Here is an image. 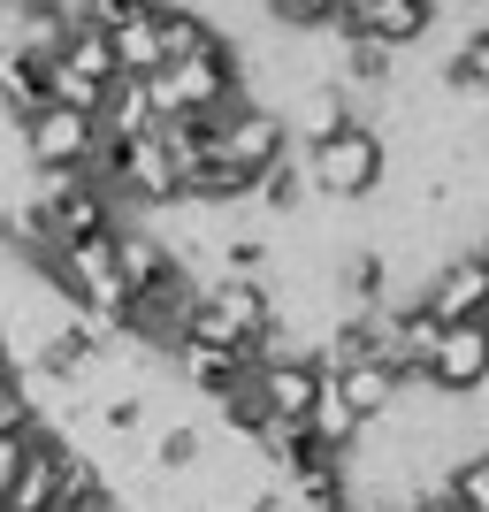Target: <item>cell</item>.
Masks as SVG:
<instances>
[{"label": "cell", "mask_w": 489, "mask_h": 512, "mask_svg": "<svg viewBox=\"0 0 489 512\" xmlns=\"http://www.w3.org/2000/svg\"><path fill=\"white\" fill-rule=\"evenodd\" d=\"M146 85H153V115H161V123H176V115H222V107L245 92V46L214 39L192 62H161Z\"/></svg>", "instance_id": "obj_2"}, {"label": "cell", "mask_w": 489, "mask_h": 512, "mask_svg": "<svg viewBox=\"0 0 489 512\" xmlns=\"http://www.w3.org/2000/svg\"><path fill=\"white\" fill-rule=\"evenodd\" d=\"M444 497L451 512H489V451H467L444 467Z\"/></svg>", "instance_id": "obj_18"}, {"label": "cell", "mask_w": 489, "mask_h": 512, "mask_svg": "<svg viewBox=\"0 0 489 512\" xmlns=\"http://www.w3.org/2000/svg\"><path fill=\"white\" fill-rule=\"evenodd\" d=\"M31 444H39V428H0V497L16 490L23 459H31Z\"/></svg>", "instance_id": "obj_20"}, {"label": "cell", "mask_w": 489, "mask_h": 512, "mask_svg": "<svg viewBox=\"0 0 489 512\" xmlns=\"http://www.w3.org/2000/svg\"><path fill=\"white\" fill-rule=\"evenodd\" d=\"M0 367H8V337H0Z\"/></svg>", "instance_id": "obj_24"}, {"label": "cell", "mask_w": 489, "mask_h": 512, "mask_svg": "<svg viewBox=\"0 0 489 512\" xmlns=\"http://www.w3.org/2000/svg\"><path fill=\"white\" fill-rule=\"evenodd\" d=\"M0 512H8V505H0Z\"/></svg>", "instance_id": "obj_26"}, {"label": "cell", "mask_w": 489, "mask_h": 512, "mask_svg": "<svg viewBox=\"0 0 489 512\" xmlns=\"http://www.w3.org/2000/svg\"><path fill=\"white\" fill-rule=\"evenodd\" d=\"M92 123H100V138H146V130L161 123V115H153V85L146 77H115Z\"/></svg>", "instance_id": "obj_13"}, {"label": "cell", "mask_w": 489, "mask_h": 512, "mask_svg": "<svg viewBox=\"0 0 489 512\" xmlns=\"http://www.w3.org/2000/svg\"><path fill=\"white\" fill-rule=\"evenodd\" d=\"M115 276H123L130 299H161L169 283H184L169 237H153L146 222H115Z\"/></svg>", "instance_id": "obj_10"}, {"label": "cell", "mask_w": 489, "mask_h": 512, "mask_svg": "<svg viewBox=\"0 0 489 512\" xmlns=\"http://www.w3.org/2000/svg\"><path fill=\"white\" fill-rule=\"evenodd\" d=\"M169 383L214 413L222 398H237V390L253 383V352H222V344H169Z\"/></svg>", "instance_id": "obj_8"}, {"label": "cell", "mask_w": 489, "mask_h": 512, "mask_svg": "<svg viewBox=\"0 0 489 512\" xmlns=\"http://www.w3.org/2000/svg\"><path fill=\"white\" fill-rule=\"evenodd\" d=\"M421 306L436 329H451V321H489V260L482 253H444L436 268L421 276Z\"/></svg>", "instance_id": "obj_7"}, {"label": "cell", "mask_w": 489, "mask_h": 512, "mask_svg": "<svg viewBox=\"0 0 489 512\" xmlns=\"http://www.w3.org/2000/svg\"><path fill=\"white\" fill-rule=\"evenodd\" d=\"M214 153H222L245 184H260V176L291 153V130H283L276 107H260V100H245V92H237V100L214 115Z\"/></svg>", "instance_id": "obj_3"}, {"label": "cell", "mask_w": 489, "mask_h": 512, "mask_svg": "<svg viewBox=\"0 0 489 512\" xmlns=\"http://www.w3.org/2000/svg\"><path fill=\"white\" fill-rule=\"evenodd\" d=\"M54 62L77 69V77H92V85H115V46H107V31H92V23H69Z\"/></svg>", "instance_id": "obj_17"}, {"label": "cell", "mask_w": 489, "mask_h": 512, "mask_svg": "<svg viewBox=\"0 0 489 512\" xmlns=\"http://www.w3.org/2000/svg\"><path fill=\"white\" fill-rule=\"evenodd\" d=\"M54 497H62V436H39L31 444V459H23L16 490L0 497L8 512H54Z\"/></svg>", "instance_id": "obj_12"}, {"label": "cell", "mask_w": 489, "mask_h": 512, "mask_svg": "<svg viewBox=\"0 0 489 512\" xmlns=\"http://www.w3.org/2000/svg\"><path fill=\"white\" fill-rule=\"evenodd\" d=\"M298 161H306V184H314L321 199H337V207H367V199H383L390 169H398L383 123H344L337 138L306 146Z\"/></svg>", "instance_id": "obj_1"}, {"label": "cell", "mask_w": 489, "mask_h": 512, "mask_svg": "<svg viewBox=\"0 0 489 512\" xmlns=\"http://www.w3.org/2000/svg\"><path fill=\"white\" fill-rule=\"evenodd\" d=\"M16 8H23V16H46V23H62V31H69L77 16H85V0H16Z\"/></svg>", "instance_id": "obj_22"}, {"label": "cell", "mask_w": 489, "mask_h": 512, "mask_svg": "<svg viewBox=\"0 0 489 512\" xmlns=\"http://www.w3.org/2000/svg\"><path fill=\"white\" fill-rule=\"evenodd\" d=\"M253 199H260L268 214H283V222H298V214H306V199H314V184H306V161H298V153H283L276 169L253 184Z\"/></svg>", "instance_id": "obj_16"}, {"label": "cell", "mask_w": 489, "mask_h": 512, "mask_svg": "<svg viewBox=\"0 0 489 512\" xmlns=\"http://www.w3.org/2000/svg\"><path fill=\"white\" fill-rule=\"evenodd\" d=\"M199 459H207V428L199 421H161L146 436V467L153 474H176V482H184V474H199Z\"/></svg>", "instance_id": "obj_14"}, {"label": "cell", "mask_w": 489, "mask_h": 512, "mask_svg": "<svg viewBox=\"0 0 489 512\" xmlns=\"http://www.w3.org/2000/svg\"><path fill=\"white\" fill-rule=\"evenodd\" d=\"M276 115H283V130H291V153H298V146H321V138H337L344 123H367V107L352 100L344 85H298Z\"/></svg>", "instance_id": "obj_11"}, {"label": "cell", "mask_w": 489, "mask_h": 512, "mask_svg": "<svg viewBox=\"0 0 489 512\" xmlns=\"http://www.w3.org/2000/svg\"><path fill=\"white\" fill-rule=\"evenodd\" d=\"M482 260H489V245H482Z\"/></svg>", "instance_id": "obj_25"}, {"label": "cell", "mask_w": 489, "mask_h": 512, "mask_svg": "<svg viewBox=\"0 0 489 512\" xmlns=\"http://www.w3.org/2000/svg\"><path fill=\"white\" fill-rule=\"evenodd\" d=\"M253 406L268 413V421H298L306 428V413H314L321 398V360L314 352H298V360H253Z\"/></svg>", "instance_id": "obj_9"}, {"label": "cell", "mask_w": 489, "mask_h": 512, "mask_svg": "<svg viewBox=\"0 0 489 512\" xmlns=\"http://www.w3.org/2000/svg\"><path fill=\"white\" fill-rule=\"evenodd\" d=\"M0 428H31V390H23V367H0Z\"/></svg>", "instance_id": "obj_21"}, {"label": "cell", "mask_w": 489, "mask_h": 512, "mask_svg": "<svg viewBox=\"0 0 489 512\" xmlns=\"http://www.w3.org/2000/svg\"><path fill=\"white\" fill-rule=\"evenodd\" d=\"M260 16L276 31H337L344 0H260Z\"/></svg>", "instance_id": "obj_19"}, {"label": "cell", "mask_w": 489, "mask_h": 512, "mask_svg": "<svg viewBox=\"0 0 489 512\" xmlns=\"http://www.w3.org/2000/svg\"><path fill=\"white\" fill-rule=\"evenodd\" d=\"M0 245H8V199H0Z\"/></svg>", "instance_id": "obj_23"}, {"label": "cell", "mask_w": 489, "mask_h": 512, "mask_svg": "<svg viewBox=\"0 0 489 512\" xmlns=\"http://www.w3.org/2000/svg\"><path fill=\"white\" fill-rule=\"evenodd\" d=\"M107 46H115V77H153V69H161V31H153V8H138L130 23H115V31H107Z\"/></svg>", "instance_id": "obj_15"}, {"label": "cell", "mask_w": 489, "mask_h": 512, "mask_svg": "<svg viewBox=\"0 0 489 512\" xmlns=\"http://www.w3.org/2000/svg\"><path fill=\"white\" fill-rule=\"evenodd\" d=\"M92 146H100V123L77 115V107H54V100H46L39 115H23V123H16L23 169H85Z\"/></svg>", "instance_id": "obj_5"}, {"label": "cell", "mask_w": 489, "mask_h": 512, "mask_svg": "<svg viewBox=\"0 0 489 512\" xmlns=\"http://www.w3.org/2000/svg\"><path fill=\"white\" fill-rule=\"evenodd\" d=\"M421 390L428 398H482L489 390V329L482 321L436 329V352H428V367H421Z\"/></svg>", "instance_id": "obj_6"}, {"label": "cell", "mask_w": 489, "mask_h": 512, "mask_svg": "<svg viewBox=\"0 0 489 512\" xmlns=\"http://www.w3.org/2000/svg\"><path fill=\"white\" fill-rule=\"evenodd\" d=\"M436 23H444V0H344L337 31L383 46V54H413L436 39Z\"/></svg>", "instance_id": "obj_4"}]
</instances>
